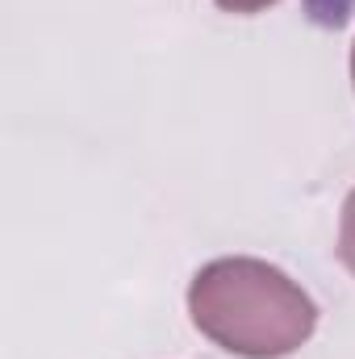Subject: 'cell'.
Returning a JSON list of instances; mask_svg holds the SVG:
<instances>
[{"label": "cell", "mask_w": 355, "mask_h": 359, "mask_svg": "<svg viewBox=\"0 0 355 359\" xmlns=\"http://www.w3.org/2000/svg\"><path fill=\"white\" fill-rule=\"evenodd\" d=\"M351 80H355V46H351Z\"/></svg>", "instance_id": "277c9868"}, {"label": "cell", "mask_w": 355, "mask_h": 359, "mask_svg": "<svg viewBox=\"0 0 355 359\" xmlns=\"http://www.w3.org/2000/svg\"><path fill=\"white\" fill-rule=\"evenodd\" d=\"M339 259L355 276V188L343 201V222H339Z\"/></svg>", "instance_id": "7a4b0ae2"}, {"label": "cell", "mask_w": 355, "mask_h": 359, "mask_svg": "<svg viewBox=\"0 0 355 359\" xmlns=\"http://www.w3.org/2000/svg\"><path fill=\"white\" fill-rule=\"evenodd\" d=\"M192 326L222 351L280 359L309 343L318 305L309 292L264 259H213L188 284Z\"/></svg>", "instance_id": "6da1fadb"}, {"label": "cell", "mask_w": 355, "mask_h": 359, "mask_svg": "<svg viewBox=\"0 0 355 359\" xmlns=\"http://www.w3.org/2000/svg\"><path fill=\"white\" fill-rule=\"evenodd\" d=\"M213 4L226 8V13H243L247 17V13H264L267 4H276V0H213Z\"/></svg>", "instance_id": "3957f363"}]
</instances>
